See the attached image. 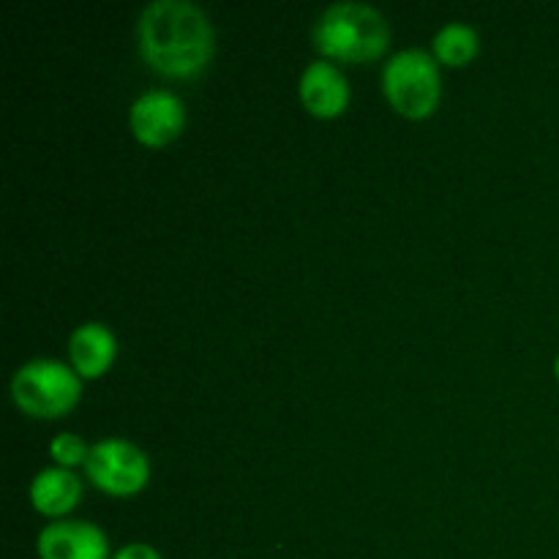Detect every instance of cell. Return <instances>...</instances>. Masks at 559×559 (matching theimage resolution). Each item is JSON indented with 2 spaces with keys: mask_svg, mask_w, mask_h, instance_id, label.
<instances>
[{
  "mask_svg": "<svg viewBox=\"0 0 559 559\" xmlns=\"http://www.w3.org/2000/svg\"><path fill=\"white\" fill-rule=\"evenodd\" d=\"M382 93L404 118H429L442 98L440 60L424 47L396 49L382 66Z\"/></svg>",
  "mask_w": 559,
  "mask_h": 559,
  "instance_id": "4",
  "label": "cell"
},
{
  "mask_svg": "<svg viewBox=\"0 0 559 559\" xmlns=\"http://www.w3.org/2000/svg\"><path fill=\"white\" fill-rule=\"evenodd\" d=\"M27 497L41 516H49L52 522L55 519H69V513L82 500V478L74 469L49 464L31 478Z\"/></svg>",
  "mask_w": 559,
  "mask_h": 559,
  "instance_id": "10",
  "label": "cell"
},
{
  "mask_svg": "<svg viewBox=\"0 0 559 559\" xmlns=\"http://www.w3.org/2000/svg\"><path fill=\"white\" fill-rule=\"evenodd\" d=\"M85 475L96 489L112 497H134L151 480V459L123 437H104L91 445Z\"/></svg>",
  "mask_w": 559,
  "mask_h": 559,
  "instance_id": "5",
  "label": "cell"
},
{
  "mask_svg": "<svg viewBox=\"0 0 559 559\" xmlns=\"http://www.w3.org/2000/svg\"><path fill=\"white\" fill-rule=\"evenodd\" d=\"M298 96L306 112L314 115V118L331 120L338 118L349 107L353 91H349V80L342 66L328 58H317L300 71Z\"/></svg>",
  "mask_w": 559,
  "mask_h": 559,
  "instance_id": "8",
  "label": "cell"
},
{
  "mask_svg": "<svg viewBox=\"0 0 559 559\" xmlns=\"http://www.w3.org/2000/svg\"><path fill=\"white\" fill-rule=\"evenodd\" d=\"M431 52L442 66H467L480 52V33L469 22L451 20L437 27Z\"/></svg>",
  "mask_w": 559,
  "mask_h": 559,
  "instance_id": "11",
  "label": "cell"
},
{
  "mask_svg": "<svg viewBox=\"0 0 559 559\" xmlns=\"http://www.w3.org/2000/svg\"><path fill=\"white\" fill-rule=\"evenodd\" d=\"M66 353H69V364L74 366L82 380H98L112 369L115 358H118V336L107 322H80L69 333Z\"/></svg>",
  "mask_w": 559,
  "mask_h": 559,
  "instance_id": "9",
  "label": "cell"
},
{
  "mask_svg": "<svg viewBox=\"0 0 559 559\" xmlns=\"http://www.w3.org/2000/svg\"><path fill=\"white\" fill-rule=\"evenodd\" d=\"M38 559H112L109 538L85 519H55L36 535Z\"/></svg>",
  "mask_w": 559,
  "mask_h": 559,
  "instance_id": "7",
  "label": "cell"
},
{
  "mask_svg": "<svg viewBox=\"0 0 559 559\" xmlns=\"http://www.w3.org/2000/svg\"><path fill=\"white\" fill-rule=\"evenodd\" d=\"M112 559H162L156 546L145 544V540H134V544H126L120 549L112 551Z\"/></svg>",
  "mask_w": 559,
  "mask_h": 559,
  "instance_id": "13",
  "label": "cell"
},
{
  "mask_svg": "<svg viewBox=\"0 0 559 559\" xmlns=\"http://www.w3.org/2000/svg\"><path fill=\"white\" fill-rule=\"evenodd\" d=\"M555 374H557V380H559V353H557V358H555Z\"/></svg>",
  "mask_w": 559,
  "mask_h": 559,
  "instance_id": "14",
  "label": "cell"
},
{
  "mask_svg": "<svg viewBox=\"0 0 559 559\" xmlns=\"http://www.w3.org/2000/svg\"><path fill=\"white\" fill-rule=\"evenodd\" d=\"M311 41L317 52L333 63H366L388 52L391 22L377 5L364 0H336L314 20Z\"/></svg>",
  "mask_w": 559,
  "mask_h": 559,
  "instance_id": "2",
  "label": "cell"
},
{
  "mask_svg": "<svg viewBox=\"0 0 559 559\" xmlns=\"http://www.w3.org/2000/svg\"><path fill=\"white\" fill-rule=\"evenodd\" d=\"M129 129L145 147H164L186 129L183 98L167 87H147L131 102Z\"/></svg>",
  "mask_w": 559,
  "mask_h": 559,
  "instance_id": "6",
  "label": "cell"
},
{
  "mask_svg": "<svg viewBox=\"0 0 559 559\" xmlns=\"http://www.w3.org/2000/svg\"><path fill=\"white\" fill-rule=\"evenodd\" d=\"M136 49L156 74L191 80L216 52V33L205 9L191 0H151L136 16Z\"/></svg>",
  "mask_w": 559,
  "mask_h": 559,
  "instance_id": "1",
  "label": "cell"
},
{
  "mask_svg": "<svg viewBox=\"0 0 559 559\" xmlns=\"http://www.w3.org/2000/svg\"><path fill=\"white\" fill-rule=\"evenodd\" d=\"M87 453H91V445L80 435H74V431H58L52 437V442H49V456L55 459L58 467L74 469L80 464L85 467Z\"/></svg>",
  "mask_w": 559,
  "mask_h": 559,
  "instance_id": "12",
  "label": "cell"
},
{
  "mask_svg": "<svg viewBox=\"0 0 559 559\" xmlns=\"http://www.w3.org/2000/svg\"><path fill=\"white\" fill-rule=\"evenodd\" d=\"M82 382L69 360L33 358L11 374V399L27 418L58 420L80 404Z\"/></svg>",
  "mask_w": 559,
  "mask_h": 559,
  "instance_id": "3",
  "label": "cell"
}]
</instances>
